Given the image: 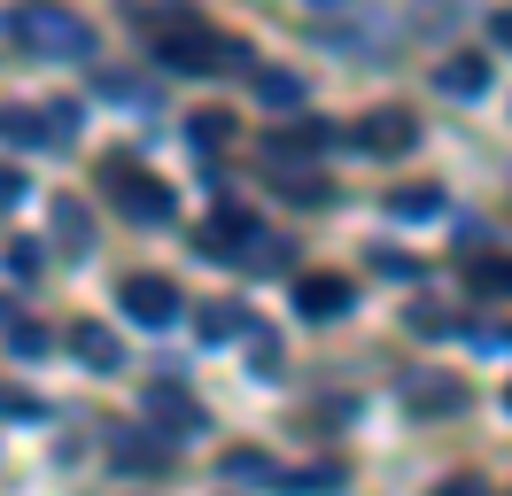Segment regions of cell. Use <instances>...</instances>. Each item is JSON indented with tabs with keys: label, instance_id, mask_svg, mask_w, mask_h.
<instances>
[{
	"label": "cell",
	"instance_id": "cell-1",
	"mask_svg": "<svg viewBox=\"0 0 512 496\" xmlns=\"http://www.w3.org/2000/svg\"><path fill=\"white\" fill-rule=\"evenodd\" d=\"M0 39L32 62H94V24L63 0H16L0 16Z\"/></svg>",
	"mask_w": 512,
	"mask_h": 496
},
{
	"label": "cell",
	"instance_id": "cell-2",
	"mask_svg": "<svg viewBox=\"0 0 512 496\" xmlns=\"http://www.w3.org/2000/svg\"><path fill=\"white\" fill-rule=\"evenodd\" d=\"M156 62L210 78V70H225V62H241V55H233V39H218V31H202V24H156Z\"/></svg>",
	"mask_w": 512,
	"mask_h": 496
},
{
	"label": "cell",
	"instance_id": "cell-3",
	"mask_svg": "<svg viewBox=\"0 0 512 496\" xmlns=\"http://www.w3.org/2000/svg\"><path fill=\"white\" fill-rule=\"evenodd\" d=\"M117 303H125V318L132 326H148V334H163L171 318H179V287L163 272H132L125 287H117Z\"/></svg>",
	"mask_w": 512,
	"mask_h": 496
},
{
	"label": "cell",
	"instance_id": "cell-4",
	"mask_svg": "<svg viewBox=\"0 0 512 496\" xmlns=\"http://www.w3.org/2000/svg\"><path fill=\"white\" fill-rule=\"evenodd\" d=\"M109 186H117V210L132 225H163L171 217V186L148 179V171H132V163H109Z\"/></svg>",
	"mask_w": 512,
	"mask_h": 496
},
{
	"label": "cell",
	"instance_id": "cell-5",
	"mask_svg": "<svg viewBox=\"0 0 512 496\" xmlns=\"http://www.w3.org/2000/svg\"><path fill=\"white\" fill-rule=\"evenodd\" d=\"M295 310H303L311 326L342 318V310H350V279H334V272H303V279H295Z\"/></svg>",
	"mask_w": 512,
	"mask_h": 496
},
{
	"label": "cell",
	"instance_id": "cell-6",
	"mask_svg": "<svg viewBox=\"0 0 512 496\" xmlns=\"http://www.w3.org/2000/svg\"><path fill=\"white\" fill-rule=\"evenodd\" d=\"M350 148H365V155H404V148H419V124L404 117V109H388V117H365V124H357Z\"/></svg>",
	"mask_w": 512,
	"mask_h": 496
},
{
	"label": "cell",
	"instance_id": "cell-7",
	"mask_svg": "<svg viewBox=\"0 0 512 496\" xmlns=\"http://www.w3.org/2000/svg\"><path fill=\"white\" fill-rule=\"evenodd\" d=\"M435 86H443L450 101H481V93H489V62L481 55H450L443 70H435Z\"/></svg>",
	"mask_w": 512,
	"mask_h": 496
},
{
	"label": "cell",
	"instance_id": "cell-8",
	"mask_svg": "<svg viewBox=\"0 0 512 496\" xmlns=\"http://www.w3.org/2000/svg\"><path fill=\"white\" fill-rule=\"evenodd\" d=\"M334 148V132L326 124H295V132H264V155L272 163H295V155H326Z\"/></svg>",
	"mask_w": 512,
	"mask_h": 496
},
{
	"label": "cell",
	"instance_id": "cell-9",
	"mask_svg": "<svg viewBox=\"0 0 512 496\" xmlns=\"http://www.w3.org/2000/svg\"><path fill=\"white\" fill-rule=\"evenodd\" d=\"M404 403H412L419 419H435V411H458V403H466V388H458V380H427V372H419V380H404Z\"/></svg>",
	"mask_w": 512,
	"mask_h": 496
},
{
	"label": "cell",
	"instance_id": "cell-10",
	"mask_svg": "<svg viewBox=\"0 0 512 496\" xmlns=\"http://www.w3.org/2000/svg\"><path fill=\"white\" fill-rule=\"evenodd\" d=\"M249 93L264 109H303V78L295 70H249Z\"/></svg>",
	"mask_w": 512,
	"mask_h": 496
},
{
	"label": "cell",
	"instance_id": "cell-11",
	"mask_svg": "<svg viewBox=\"0 0 512 496\" xmlns=\"http://www.w3.org/2000/svg\"><path fill=\"white\" fill-rule=\"evenodd\" d=\"M70 349H78L94 372H117V365H125V349H117V334H109V326H70Z\"/></svg>",
	"mask_w": 512,
	"mask_h": 496
},
{
	"label": "cell",
	"instance_id": "cell-12",
	"mask_svg": "<svg viewBox=\"0 0 512 496\" xmlns=\"http://www.w3.org/2000/svg\"><path fill=\"white\" fill-rule=\"evenodd\" d=\"M388 217H404V225L443 217V186H396V194H388Z\"/></svg>",
	"mask_w": 512,
	"mask_h": 496
},
{
	"label": "cell",
	"instance_id": "cell-13",
	"mask_svg": "<svg viewBox=\"0 0 512 496\" xmlns=\"http://www.w3.org/2000/svg\"><path fill=\"white\" fill-rule=\"evenodd\" d=\"M148 411H156V419H171V427H202V411H194L187 403V388H179V380H156V388H148Z\"/></svg>",
	"mask_w": 512,
	"mask_h": 496
},
{
	"label": "cell",
	"instance_id": "cell-14",
	"mask_svg": "<svg viewBox=\"0 0 512 496\" xmlns=\"http://www.w3.org/2000/svg\"><path fill=\"white\" fill-rule=\"evenodd\" d=\"M55 233L70 241V256H86L94 248V210L86 202H55Z\"/></svg>",
	"mask_w": 512,
	"mask_h": 496
},
{
	"label": "cell",
	"instance_id": "cell-15",
	"mask_svg": "<svg viewBox=\"0 0 512 496\" xmlns=\"http://www.w3.org/2000/svg\"><path fill=\"white\" fill-rule=\"evenodd\" d=\"M194 334H202V341H233V334H249V326H241V303H202V310H194Z\"/></svg>",
	"mask_w": 512,
	"mask_h": 496
},
{
	"label": "cell",
	"instance_id": "cell-16",
	"mask_svg": "<svg viewBox=\"0 0 512 496\" xmlns=\"http://www.w3.org/2000/svg\"><path fill=\"white\" fill-rule=\"evenodd\" d=\"M225 473H233V481H256V489H280V465L264 458V450H233Z\"/></svg>",
	"mask_w": 512,
	"mask_h": 496
},
{
	"label": "cell",
	"instance_id": "cell-17",
	"mask_svg": "<svg viewBox=\"0 0 512 496\" xmlns=\"http://www.w3.org/2000/svg\"><path fill=\"white\" fill-rule=\"evenodd\" d=\"M288 496H319V489H342V465H303V473H280Z\"/></svg>",
	"mask_w": 512,
	"mask_h": 496
},
{
	"label": "cell",
	"instance_id": "cell-18",
	"mask_svg": "<svg viewBox=\"0 0 512 496\" xmlns=\"http://www.w3.org/2000/svg\"><path fill=\"white\" fill-rule=\"evenodd\" d=\"M225 140H233V117H218V109H210V117H194V124H187V148H202V155H218Z\"/></svg>",
	"mask_w": 512,
	"mask_h": 496
},
{
	"label": "cell",
	"instance_id": "cell-19",
	"mask_svg": "<svg viewBox=\"0 0 512 496\" xmlns=\"http://www.w3.org/2000/svg\"><path fill=\"white\" fill-rule=\"evenodd\" d=\"M101 93H109V101H125V109H148V101H156L148 78H117V70H101Z\"/></svg>",
	"mask_w": 512,
	"mask_h": 496
},
{
	"label": "cell",
	"instance_id": "cell-20",
	"mask_svg": "<svg viewBox=\"0 0 512 496\" xmlns=\"http://www.w3.org/2000/svg\"><path fill=\"white\" fill-rule=\"evenodd\" d=\"M8 349H16V357H39V349H47V326H32V318H8Z\"/></svg>",
	"mask_w": 512,
	"mask_h": 496
},
{
	"label": "cell",
	"instance_id": "cell-21",
	"mask_svg": "<svg viewBox=\"0 0 512 496\" xmlns=\"http://www.w3.org/2000/svg\"><path fill=\"white\" fill-rule=\"evenodd\" d=\"M8 272H16V279H39V241H16V248H8Z\"/></svg>",
	"mask_w": 512,
	"mask_h": 496
},
{
	"label": "cell",
	"instance_id": "cell-22",
	"mask_svg": "<svg viewBox=\"0 0 512 496\" xmlns=\"http://www.w3.org/2000/svg\"><path fill=\"white\" fill-rule=\"evenodd\" d=\"M0 419H39V403L24 388H0Z\"/></svg>",
	"mask_w": 512,
	"mask_h": 496
},
{
	"label": "cell",
	"instance_id": "cell-23",
	"mask_svg": "<svg viewBox=\"0 0 512 496\" xmlns=\"http://www.w3.org/2000/svg\"><path fill=\"white\" fill-rule=\"evenodd\" d=\"M16 202H24V171L8 163V171H0V210H16Z\"/></svg>",
	"mask_w": 512,
	"mask_h": 496
},
{
	"label": "cell",
	"instance_id": "cell-24",
	"mask_svg": "<svg viewBox=\"0 0 512 496\" xmlns=\"http://www.w3.org/2000/svg\"><path fill=\"white\" fill-rule=\"evenodd\" d=\"M474 279L481 287H512V264H474Z\"/></svg>",
	"mask_w": 512,
	"mask_h": 496
},
{
	"label": "cell",
	"instance_id": "cell-25",
	"mask_svg": "<svg viewBox=\"0 0 512 496\" xmlns=\"http://www.w3.org/2000/svg\"><path fill=\"white\" fill-rule=\"evenodd\" d=\"M489 39H497V47H512V8H497V16H489Z\"/></svg>",
	"mask_w": 512,
	"mask_h": 496
},
{
	"label": "cell",
	"instance_id": "cell-26",
	"mask_svg": "<svg viewBox=\"0 0 512 496\" xmlns=\"http://www.w3.org/2000/svg\"><path fill=\"white\" fill-rule=\"evenodd\" d=\"M435 496H481V481H450V489H435Z\"/></svg>",
	"mask_w": 512,
	"mask_h": 496
},
{
	"label": "cell",
	"instance_id": "cell-27",
	"mask_svg": "<svg viewBox=\"0 0 512 496\" xmlns=\"http://www.w3.org/2000/svg\"><path fill=\"white\" fill-rule=\"evenodd\" d=\"M311 8H326V16H334V8H350V0H311Z\"/></svg>",
	"mask_w": 512,
	"mask_h": 496
},
{
	"label": "cell",
	"instance_id": "cell-28",
	"mask_svg": "<svg viewBox=\"0 0 512 496\" xmlns=\"http://www.w3.org/2000/svg\"><path fill=\"white\" fill-rule=\"evenodd\" d=\"M505 411H512V388H505Z\"/></svg>",
	"mask_w": 512,
	"mask_h": 496
}]
</instances>
